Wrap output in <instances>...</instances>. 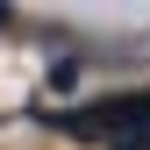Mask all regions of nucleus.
Listing matches in <instances>:
<instances>
[{
    "label": "nucleus",
    "instance_id": "obj_1",
    "mask_svg": "<svg viewBox=\"0 0 150 150\" xmlns=\"http://www.w3.org/2000/svg\"><path fill=\"white\" fill-rule=\"evenodd\" d=\"M0 22H7V7H0Z\"/></svg>",
    "mask_w": 150,
    "mask_h": 150
}]
</instances>
